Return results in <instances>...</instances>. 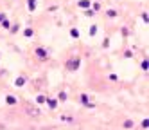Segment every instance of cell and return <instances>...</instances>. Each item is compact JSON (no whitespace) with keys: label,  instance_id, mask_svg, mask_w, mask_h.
I'll list each match as a JSON object with an SVG mask.
<instances>
[{"label":"cell","instance_id":"obj_1","mask_svg":"<svg viewBox=\"0 0 149 130\" xmlns=\"http://www.w3.org/2000/svg\"><path fill=\"white\" fill-rule=\"evenodd\" d=\"M27 112L31 116H40V110H38V108H34V107H31V105H27Z\"/></svg>","mask_w":149,"mask_h":130},{"label":"cell","instance_id":"obj_2","mask_svg":"<svg viewBox=\"0 0 149 130\" xmlns=\"http://www.w3.org/2000/svg\"><path fill=\"white\" fill-rule=\"evenodd\" d=\"M81 101H83V105H86V107H93V103H90V100H88V98L86 96H81Z\"/></svg>","mask_w":149,"mask_h":130},{"label":"cell","instance_id":"obj_3","mask_svg":"<svg viewBox=\"0 0 149 130\" xmlns=\"http://www.w3.org/2000/svg\"><path fill=\"white\" fill-rule=\"evenodd\" d=\"M6 101H7V105H15V103H16V100H15L13 96H7V98H6Z\"/></svg>","mask_w":149,"mask_h":130},{"label":"cell","instance_id":"obj_4","mask_svg":"<svg viewBox=\"0 0 149 130\" xmlns=\"http://www.w3.org/2000/svg\"><path fill=\"white\" fill-rule=\"evenodd\" d=\"M47 103H49V107H50V108H56V107H58V101H56V100H49Z\"/></svg>","mask_w":149,"mask_h":130},{"label":"cell","instance_id":"obj_5","mask_svg":"<svg viewBox=\"0 0 149 130\" xmlns=\"http://www.w3.org/2000/svg\"><path fill=\"white\" fill-rule=\"evenodd\" d=\"M133 125V121H131V119H126V121H124V126H127V128H130Z\"/></svg>","mask_w":149,"mask_h":130},{"label":"cell","instance_id":"obj_6","mask_svg":"<svg viewBox=\"0 0 149 130\" xmlns=\"http://www.w3.org/2000/svg\"><path fill=\"white\" fill-rule=\"evenodd\" d=\"M24 83H25L24 78H18V80H16V85H24Z\"/></svg>","mask_w":149,"mask_h":130},{"label":"cell","instance_id":"obj_7","mask_svg":"<svg viewBox=\"0 0 149 130\" xmlns=\"http://www.w3.org/2000/svg\"><path fill=\"white\" fill-rule=\"evenodd\" d=\"M61 119H63V121H72V117H70V116H63Z\"/></svg>","mask_w":149,"mask_h":130},{"label":"cell","instance_id":"obj_8","mask_svg":"<svg viewBox=\"0 0 149 130\" xmlns=\"http://www.w3.org/2000/svg\"><path fill=\"white\" fill-rule=\"evenodd\" d=\"M147 125H149V121H147V119H144V121H142V126H144V128H147Z\"/></svg>","mask_w":149,"mask_h":130}]
</instances>
